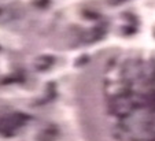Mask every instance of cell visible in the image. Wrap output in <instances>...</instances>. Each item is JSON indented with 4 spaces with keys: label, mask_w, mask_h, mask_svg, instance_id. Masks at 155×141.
Segmentation results:
<instances>
[{
    "label": "cell",
    "mask_w": 155,
    "mask_h": 141,
    "mask_svg": "<svg viewBox=\"0 0 155 141\" xmlns=\"http://www.w3.org/2000/svg\"><path fill=\"white\" fill-rule=\"evenodd\" d=\"M137 110H141L140 106V95L125 92L121 95H115L111 97L108 104L110 114L118 118H126L130 114L136 112Z\"/></svg>",
    "instance_id": "cell-1"
},
{
    "label": "cell",
    "mask_w": 155,
    "mask_h": 141,
    "mask_svg": "<svg viewBox=\"0 0 155 141\" xmlns=\"http://www.w3.org/2000/svg\"><path fill=\"white\" fill-rule=\"evenodd\" d=\"M29 122V117L24 112H11L0 115V136L12 137Z\"/></svg>",
    "instance_id": "cell-2"
},
{
    "label": "cell",
    "mask_w": 155,
    "mask_h": 141,
    "mask_svg": "<svg viewBox=\"0 0 155 141\" xmlns=\"http://www.w3.org/2000/svg\"><path fill=\"white\" fill-rule=\"evenodd\" d=\"M56 136H58V132L55 129L48 127V129H45L37 136V141H54L56 140Z\"/></svg>",
    "instance_id": "cell-3"
},
{
    "label": "cell",
    "mask_w": 155,
    "mask_h": 141,
    "mask_svg": "<svg viewBox=\"0 0 155 141\" xmlns=\"http://www.w3.org/2000/svg\"><path fill=\"white\" fill-rule=\"evenodd\" d=\"M133 141H155V133H151V134H147V136H143L140 138H136Z\"/></svg>",
    "instance_id": "cell-4"
},
{
    "label": "cell",
    "mask_w": 155,
    "mask_h": 141,
    "mask_svg": "<svg viewBox=\"0 0 155 141\" xmlns=\"http://www.w3.org/2000/svg\"><path fill=\"white\" fill-rule=\"evenodd\" d=\"M125 2H129V0H107V3L110 6H120V4L125 3Z\"/></svg>",
    "instance_id": "cell-5"
}]
</instances>
